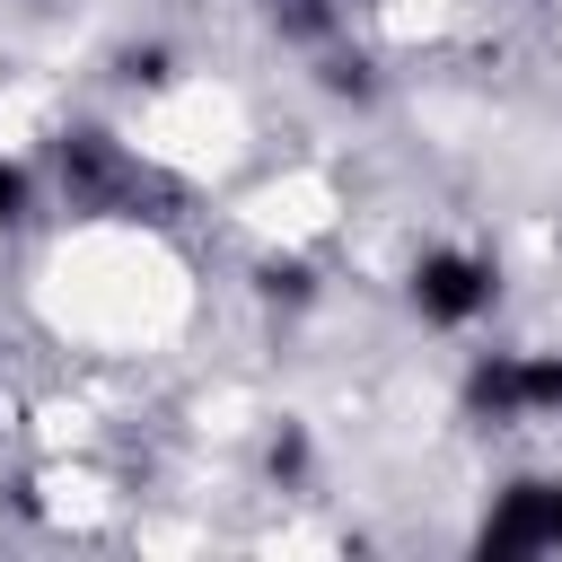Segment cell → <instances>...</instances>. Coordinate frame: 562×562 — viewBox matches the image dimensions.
I'll list each match as a JSON object with an SVG mask.
<instances>
[{
    "label": "cell",
    "mask_w": 562,
    "mask_h": 562,
    "mask_svg": "<svg viewBox=\"0 0 562 562\" xmlns=\"http://www.w3.org/2000/svg\"><path fill=\"white\" fill-rule=\"evenodd\" d=\"M413 307L430 325H465L492 307V263L483 255H422L413 263Z\"/></svg>",
    "instance_id": "obj_2"
},
{
    "label": "cell",
    "mask_w": 562,
    "mask_h": 562,
    "mask_svg": "<svg viewBox=\"0 0 562 562\" xmlns=\"http://www.w3.org/2000/svg\"><path fill=\"white\" fill-rule=\"evenodd\" d=\"M553 544H562V483H553Z\"/></svg>",
    "instance_id": "obj_7"
},
{
    "label": "cell",
    "mask_w": 562,
    "mask_h": 562,
    "mask_svg": "<svg viewBox=\"0 0 562 562\" xmlns=\"http://www.w3.org/2000/svg\"><path fill=\"white\" fill-rule=\"evenodd\" d=\"M474 413H562V360H483L474 369Z\"/></svg>",
    "instance_id": "obj_3"
},
{
    "label": "cell",
    "mask_w": 562,
    "mask_h": 562,
    "mask_svg": "<svg viewBox=\"0 0 562 562\" xmlns=\"http://www.w3.org/2000/svg\"><path fill=\"white\" fill-rule=\"evenodd\" d=\"M18 211H26V176H18V167H0V220H18Z\"/></svg>",
    "instance_id": "obj_6"
},
{
    "label": "cell",
    "mask_w": 562,
    "mask_h": 562,
    "mask_svg": "<svg viewBox=\"0 0 562 562\" xmlns=\"http://www.w3.org/2000/svg\"><path fill=\"white\" fill-rule=\"evenodd\" d=\"M263 299H307V263H263Z\"/></svg>",
    "instance_id": "obj_5"
},
{
    "label": "cell",
    "mask_w": 562,
    "mask_h": 562,
    "mask_svg": "<svg viewBox=\"0 0 562 562\" xmlns=\"http://www.w3.org/2000/svg\"><path fill=\"white\" fill-rule=\"evenodd\" d=\"M536 544H553V483H509L501 509L483 518V553L509 562V553H536Z\"/></svg>",
    "instance_id": "obj_4"
},
{
    "label": "cell",
    "mask_w": 562,
    "mask_h": 562,
    "mask_svg": "<svg viewBox=\"0 0 562 562\" xmlns=\"http://www.w3.org/2000/svg\"><path fill=\"white\" fill-rule=\"evenodd\" d=\"M61 184H70L79 211H114V220H140V202H149V176L105 132H70L61 140Z\"/></svg>",
    "instance_id": "obj_1"
}]
</instances>
